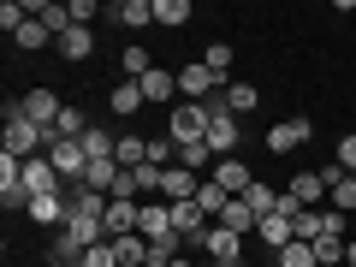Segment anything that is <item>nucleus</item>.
Wrapping results in <instances>:
<instances>
[{
	"label": "nucleus",
	"mask_w": 356,
	"mask_h": 267,
	"mask_svg": "<svg viewBox=\"0 0 356 267\" xmlns=\"http://www.w3.org/2000/svg\"><path fill=\"white\" fill-rule=\"evenodd\" d=\"M208 125H214L208 102H178L172 119H166V137L172 143H208Z\"/></svg>",
	"instance_id": "obj_1"
},
{
	"label": "nucleus",
	"mask_w": 356,
	"mask_h": 267,
	"mask_svg": "<svg viewBox=\"0 0 356 267\" xmlns=\"http://www.w3.org/2000/svg\"><path fill=\"white\" fill-rule=\"evenodd\" d=\"M220 89H226V77H220V72H208L202 60L178 72V95H184V102H214Z\"/></svg>",
	"instance_id": "obj_2"
},
{
	"label": "nucleus",
	"mask_w": 356,
	"mask_h": 267,
	"mask_svg": "<svg viewBox=\"0 0 356 267\" xmlns=\"http://www.w3.org/2000/svg\"><path fill=\"white\" fill-rule=\"evenodd\" d=\"M315 137V119H280V125L267 131V154H291V149H303V143Z\"/></svg>",
	"instance_id": "obj_3"
},
{
	"label": "nucleus",
	"mask_w": 356,
	"mask_h": 267,
	"mask_svg": "<svg viewBox=\"0 0 356 267\" xmlns=\"http://www.w3.org/2000/svg\"><path fill=\"white\" fill-rule=\"evenodd\" d=\"M48 161H54V172H60L65 184H72V191L83 184V172H89V154H83V143H54V149H48Z\"/></svg>",
	"instance_id": "obj_4"
},
{
	"label": "nucleus",
	"mask_w": 356,
	"mask_h": 267,
	"mask_svg": "<svg viewBox=\"0 0 356 267\" xmlns=\"http://www.w3.org/2000/svg\"><path fill=\"white\" fill-rule=\"evenodd\" d=\"M60 184H65V178L54 172V161H48V154L24 161V196H30V202H36V196H60Z\"/></svg>",
	"instance_id": "obj_5"
},
{
	"label": "nucleus",
	"mask_w": 356,
	"mask_h": 267,
	"mask_svg": "<svg viewBox=\"0 0 356 267\" xmlns=\"http://www.w3.org/2000/svg\"><path fill=\"white\" fill-rule=\"evenodd\" d=\"M321 172H327V202L339 208V214H356V172H344L339 161L321 166Z\"/></svg>",
	"instance_id": "obj_6"
},
{
	"label": "nucleus",
	"mask_w": 356,
	"mask_h": 267,
	"mask_svg": "<svg viewBox=\"0 0 356 267\" xmlns=\"http://www.w3.org/2000/svg\"><path fill=\"white\" fill-rule=\"evenodd\" d=\"M202 255H208V261H232V267H238L243 261V238L226 232V226H208L202 232Z\"/></svg>",
	"instance_id": "obj_7"
},
{
	"label": "nucleus",
	"mask_w": 356,
	"mask_h": 267,
	"mask_svg": "<svg viewBox=\"0 0 356 267\" xmlns=\"http://www.w3.org/2000/svg\"><path fill=\"white\" fill-rule=\"evenodd\" d=\"M60 113H65V102L54 95V89H30V95H24V119H36L42 131L60 125Z\"/></svg>",
	"instance_id": "obj_8"
},
{
	"label": "nucleus",
	"mask_w": 356,
	"mask_h": 267,
	"mask_svg": "<svg viewBox=\"0 0 356 267\" xmlns=\"http://www.w3.org/2000/svg\"><path fill=\"white\" fill-rule=\"evenodd\" d=\"M137 232L149 243H161V238H178L172 232V202H143V214H137Z\"/></svg>",
	"instance_id": "obj_9"
},
{
	"label": "nucleus",
	"mask_w": 356,
	"mask_h": 267,
	"mask_svg": "<svg viewBox=\"0 0 356 267\" xmlns=\"http://www.w3.org/2000/svg\"><path fill=\"white\" fill-rule=\"evenodd\" d=\"M24 214L36 220V226H60V232H65V220H72V196H65V191H60V196H36Z\"/></svg>",
	"instance_id": "obj_10"
},
{
	"label": "nucleus",
	"mask_w": 356,
	"mask_h": 267,
	"mask_svg": "<svg viewBox=\"0 0 356 267\" xmlns=\"http://www.w3.org/2000/svg\"><path fill=\"white\" fill-rule=\"evenodd\" d=\"M255 238H261V243H267V250L280 255V250H285V243H297V226H291V214H280V208H273V214H267V220H261V226H255Z\"/></svg>",
	"instance_id": "obj_11"
},
{
	"label": "nucleus",
	"mask_w": 356,
	"mask_h": 267,
	"mask_svg": "<svg viewBox=\"0 0 356 267\" xmlns=\"http://www.w3.org/2000/svg\"><path fill=\"white\" fill-rule=\"evenodd\" d=\"M137 89H143V102H149V107H161V102H172V95H178V72L154 65L149 77H137Z\"/></svg>",
	"instance_id": "obj_12"
},
{
	"label": "nucleus",
	"mask_w": 356,
	"mask_h": 267,
	"mask_svg": "<svg viewBox=\"0 0 356 267\" xmlns=\"http://www.w3.org/2000/svg\"><path fill=\"white\" fill-rule=\"evenodd\" d=\"M214 226H226V232H238V238H250V232L261 226V214H255V208L243 202V196H232V202L220 208V220H214Z\"/></svg>",
	"instance_id": "obj_13"
},
{
	"label": "nucleus",
	"mask_w": 356,
	"mask_h": 267,
	"mask_svg": "<svg viewBox=\"0 0 356 267\" xmlns=\"http://www.w3.org/2000/svg\"><path fill=\"white\" fill-rule=\"evenodd\" d=\"M208 178H214V184H220L226 196H243V191L255 184V178H250V166H243V161H214V172H208Z\"/></svg>",
	"instance_id": "obj_14"
},
{
	"label": "nucleus",
	"mask_w": 356,
	"mask_h": 267,
	"mask_svg": "<svg viewBox=\"0 0 356 267\" xmlns=\"http://www.w3.org/2000/svg\"><path fill=\"white\" fill-rule=\"evenodd\" d=\"M137 214H143V202H107V238H131Z\"/></svg>",
	"instance_id": "obj_15"
},
{
	"label": "nucleus",
	"mask_w": 356,
	"mask_h": 267,
	"mask_svg": "<svg viewBox=\"0 0 356 267\" xmlns=\"http://www.w3.org/2000/svg\"><path fill=\"white\" fill-rule=\"evenodd\" d=\"M89 54H95V30H83V24H72V30H65V36H60V60H89Z\"/></svg>",
	"instance_id": "obj_16"
},
{
	"label": "nucleus",
	"mask_w": 356,
	"mask_h": 267,
	"mask_svg": "<svg viewBox=\"0 0 356 267\" xmlns=\"http://www.w3.org/2000/svg\"><path fill=\"white\" fill-rule=\"evenodd\" d=\"M220 102H226V113H255V107H261V89L255 83H226Z\"/></svg>",
	"instance_id": "obj_17"
},
{
	"label": "nucleus",
	"mask_w": 356,
	"mask_h": 267,
	"mask_svg": "<svg viewBox=\"0 0 356 267\" xmlns=\"http://www.w3.org/2000/svg\"><path fill=\"white\" fill-rule=\"evenodd\" d=\"M107 18H119L125 30H143V24H154V0H119Z\"/></svg>",
	"instance_id": "obj_18"
},
{
	"label": "nucleus",
	"mask_w": 356,
	"mask_h": 267,
	"mask_svg": "<svg viewBox=\"0 0 356 267\" xmlns=\"http://www.w3.org/2000/svg\"><path fill=\"white\" fill-rule=\"evenodd\" d=\"M113 184H119V161H89V172H83V191H95V196H113Z\"/></svg>",
	"instance_id": "obj_19"
},
{
	"label": "nucleus",
	"mask_w": 356,
	"mask_h": 267,
	"mask_svg": "<svg viewBox=\"0 0 356 267\" xmlns=\"http://www.w3.org/2000/svg\"><path fill=\"white\" fill-rule=\"evenodd\" d=\"M77 143H83V154H89V161H113V154H119V137H107L102 125H89Z\"/></svg>",
	"instance_id": "obj_20"
},
{
	"label": "nucleus",
	"mask_w": 356,
	"mask_h": 267,
	"mask_svg": "<svg viewBox=\"0 0 356 267\" xmlns=\"http://www.w3.org/2000/svg\"><path fill=\"white\" fill-rule=\"evenodd\" d=\"M291 196H297L303 208H315L321 196H327V172H297V178H291Z\"/></svg>",
	"instance_id": "obj_21"
},
{
	"label": "nucleus",
	"mask_w": 356,
	"mask_h": 267,
	"mask_svg": "<svg viewBox=\"0 0 356 267\" xmlns=\"http://www.w3.org/2000/svg\"><path fill=\"white\" fill-rule=\"evenodd\" d=\"M48 42H54V30L42 24V18H24V24H18V36H13V48L36 54V48H48Z\"/></svg>",
	"instance_id": "obj_22"
},
{
	"label": "nucleus",
	"mask_w": 356,
	"mask_h": 267,
	"mask_svg": "<svg viewBox=\"0 0 356 267\" xmlns=\"http://www.w3.org/2000/svg\"><path fill=\"white\" fill-rule=\"evenodd\" d=\"M113 250H119V267H149V238H143V232L113 238Z\"/></svg>",
	"instance_id": "obj_23"
},
{
	"label": "nucleus",
	"mask_w": 356,
	"mask_h": 267,
	"mask_svg": "<svg viewBox=\"0 0 356 267\" xmlns=\"http://www.w3.org/2000/svg\"><path fill=\"white\" fill-rule=\"evenodd\" d=\"M107 102H113V113H119V119H131L137 107H149V102H143V89L131 83V77H125V83H113V95H107Z\"/></svg>",
	"instance_id": "obj_24"
},
{
	"label": "nucleus",
	"mask_w": 356,
	"mask_h": 267,
	"mask_svg": "<svg viewBox=\"0 0 356 267\" xmlns=\"http://www.w3.org/2000/svg\"><path fill=\"white\" fill-rule=\"evenodd\" d=\"M48 267H83V243L60 232V238H54V250H48Z\"/></svg>",
	"instance_id": "obj_25"
},
{
	"label": "nucleus",
	"mask_w": 356,
	"mask_h": 267,
	"mask_svg": "<svg viewBox=\"0 0 356 267\" xmlns=\"http://www.w3.org/2000/svg\"><path fill=\"white\" fill-rule=\"evenodd\" d=\"M119 72H125L131 83H137V77H149V72H154V60H149V48H137V42H131V48L119 54Z\"/></svg>",
	"instance_id": "obj_26"
},
{
	"label": "nucleus",
	"mask_w": 356,
	"mask_h": 267,
	"mask_svg": "<svg viewBox=\"0 0 356 267\" xmlns=\"http://www.w3.org/2000/svg\"><path fill=\"white\" fill-rule=\"evenodd\" d=\"M154 24H166V30L191 24V0H154Z\"/></svg>",
	"instance_id": "obj_27"
},
{
	"label": "nucleus",
	"mask_w": 356,
	"mask_h": 267,
	"mask_svg": "<svg viewBox=\"0 0 356 267\" xmlns=\"http://www.w3.org/2000/svg\"><path fill=\"white\" fill-rule=\"evenodd\" d=\"M344 243H350V238H339V232L315 238V261H321V267H344Z\"/></svg>",
	"instance_id": "obj_28"
},
{
	"label": "nucleus",
	"mask_w": 356,
	"mask_h": 267,
	"mask_svg": "<svg viewBox=\"0 0 356 267\" xmlns=\"http://www.w3.org/2000/svg\"><path fill=\"white\" fill-rule=\"evenodd\" d=\"M113 161L125 166V172H137V166L149 161V143H143V137H119V154H113Z\"/></svg>",
	"instance_id": "obj_29"
},
{
	"label": "nucleus",
	"mask_w": 356,
	"mask_h": 267,
	"mask_svg": "<svg viewBox=\"0 0 356 267\" xmlns=\"http://www.w3.org/2000/svg\"><path fill=\"white\" fill-rule=\"evenodd\" d=\"M226 202H232V196H226V191H220L214 178H202V191H196V208H202V214H208V220H220V208H226Z\"/></svg>",
	"instance_id": "obj_30"
},
{
	"label": "nucleus",
	"mask_w": 356,
	"mask_h": 267,
	"mask_svg": "<svg viewBox=\"0 0 356 267\" xmlns=\"http://www.w3.org/2000/svg\"><path fill=\"white\" fill-rule=\"evenodd\" d=\"M273 261H280V267H321V261H315V243H303V238H297V243H285V250L273 255Z\"/></svg>",
	"instance_id": "obj_31"
},
{
	"label": "nucleus",
	"mask_w": 356,
	"mask_h": 267,
	"mask_svg": "<svg viewBox=\"0 0 356 267\" xmlns=\"http://www.w3.org/2000/svg\"><path fill=\"white\" fill-rule=\"evenodd\" d=\"M202 65H208V72H220V77H226V72H232V42H214V48L202 54Z\"/></svg>",
	"instance_id": "obj_32"
},
{
	"label": "nucleus",
	"mask_w": 356,
	"mask_h": 267,
	"mask_svg": "<svg viewBox=\"0 0 356 267\" xmlns=\"http://www.w3.org/2000/svg\"><path fill=\"white\" fill-rule=\"evenodd\" d=\"M30 18V6H18V0H6V6H0V30H6V36H18V24H24Z\"/></svg>",
	"instance_id": "obj_33"
},
{
	"label": "nucleus",
	"mask_w": 356,
	"mask_h": 267,
	"mask_svg": "<svg viewBox=\"0 0 356 267\" xmlns=\"http://www.w3.org/2000/svg\"><path fill=\"white\" fill-rule=\"evenodd\" d=\"M65 13H72V24H83V30H89V18H95V0H72Z\"/></svg>",
	"instance_id": "obj_34"
},
{
	"label": "nucleus",
	"mask_w": 356,
	"mask_h": 267,
	"mask_svg": "<svg viewBox=\"0 0 356 267\" xmlns=\"http://www.w3.org/2000/svg\"><path fill=\"white\" fill-rule=\"evenodd\" d=\"M339 166H344V172H356V137L339 143Z\"/></svg>",
	"instance_id": "obj_35"
},
{
	"label": "nucleus",
	"mask_w": 356,
	"mask_h": 267,
	"mask_svg": "<svg viewBox=\"0 0 356 267\" xmlns=\"http://www.w3.org/2000/svg\"><path fill=\"white\" fill-rule=\"evenodd\" d=\"M344 267H356V238H350V243H344Z\"/></svg>",
	"instance_id": "obj_36"
},
{
	"label": "nucleus",
	"mask_w": 356,
	"mask_h": 267,
	"mask_svg": "<svg viewBox=\"0 0 356 267\" xmlns=\"http://www.w3.org/2000/svg\"><path fill=\"white\" fill-rule=\"evenodd\" d=\"M172 267H196V255H178V261H172Z\"/></svg>",
	"instance_id": "obj_37"
},
{
	"label": "nucleus",
	"mask_w": 356,
	"mask_h": 267,
	"mask_svg": "<svg viewBox=\"0 0 356 267\" xmlns=\"http://www.w3.org/2000/svg\"><path fill=\"white\" fill-rule=\"evenodd\" d=\"M202 267H232V261H202Z\"/></svg>",
	"instance_id": "obj_38"
},
{
	"label": "nucleus",
	"mask_w": 356,
	"mask_h": 267,
	"mask_svg": "<svg viewBox=\"0 0 356 267\" xmlns=\"http://www.w3.org/2000/svg\"><path fill=\"white\" fill-rule=\"evenodd\" d=\"M255 267H280V261H255Z\"/></svg>",
	"instance_id": "obj_39"
},
{
	"label": "nucleus",
	"mask_w": 356,
	"mask_h": 267,
	"mask_svg": "<svg viewBox=\"0 0 356 267\" xmlns=\"http://www.w3.org/2000/svg\"><path fill=\"white\" fill-rule=\"evenodd\" d=\"M238 267H255V261H238Z\"/></svg>",
	"instance_id": "obj_40"
}]
</instances>
